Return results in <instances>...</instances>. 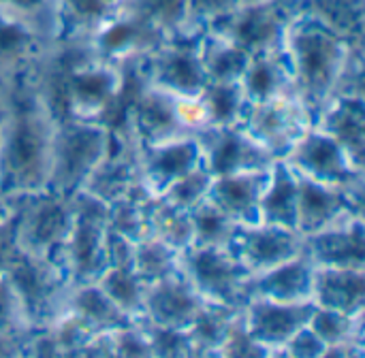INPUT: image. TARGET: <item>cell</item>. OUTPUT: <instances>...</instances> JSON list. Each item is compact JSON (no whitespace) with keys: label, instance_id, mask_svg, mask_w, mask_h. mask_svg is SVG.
<instances>
[{"label":"cell","instance_id":"cell-1","mask_svg":"<svg viewBox=\"0 0 365 358\" xmlns=\"http://www.w3.org/2000/svg\"><path fill=\"white\" fill-rule=\"evenodd\" d=\"M56 120L32 70L4 77L0 132V194L19 201L45 192L51 177Z\"/></svg>","mask_w":365,"mask_h":358},{"label":"cell","instance_id":"cell-2","mask_svg":"<svg viewBox=\"0 0 365 358\" xmlns=\"http://www.w3.org/2000/svg\"><path fill=\"white\" fill-rule=\"evenodd\" d=\"M280 53L293 92L317 115L334 96H364V45H353L319 23L295 13Z\"/></svg>","mask_w":365,"mask_h":358},{"label":"cell","instance_id":"cell-3","mask_svg":"<svg viewBox=\"0 0 365 358\" xmlns=\"http://www.w3.org/2000/svg\"><path fill=\"white\" fill-rule=\"evenodd\" d=\"M314 115L293 92L284 90L263 100H246L237 126L274 160H282L312 128Z\"/></svg>","mask_w":365,"mask_h":358},{"label":"cell","instance_id":"cell-4","mask_svg":"<svg viewBox=\"0 0 365 358\" xmlns=\"http://www.w3.org/2000/svg\"><path fill=\"white\" fill-rule=\"evenodd\" d=\"M111 130L103 124L68 120L56 124L49 188L58 194H75L105 156Z\"/></svg>","mask_w":365,"mask_h":358},{"label":"cell","instance_id":"cell-5","mask_svg":"<svg viewBox=\"0 0 365 358\" xmlns=\"http://www.w3.org/2000/svg\"><path fill=\"white\" fill-rule=\"evenodd\" d=\"M180 267L205 303L233 310H242L248 303V282L252 275L235 260L227 246H190L182 252Z\"/></svg>","mask_w":365,"mask_h":358},{"label":"cell","instance_id":"cell-6","mask_svg":"<svg viewBox=\"0 0 365 358\" xmlns=\"http://www.w3.org/2000/svg\"><path fill=\"white\" fill-rule=\"evenodd\" d=\"M201 32L182 30L133 64L141 79L173 96H197L207 88L199 49Z\"/></svg>","mask_w":365,"mask_h":358},{"label":"cell","instance_id":"cell-7","mask_svg":"<svg viewBox=\"0 0 365 358\" xmlns=\"http://www.w3.org/2000/svg\"><path fill=\"white\" fill-rule=\"evenodd\" d=\"M293 15L291 0H248L214 21L207 32L231 41L252 56L278 49Z\"/></svg>","mask_w":365,"mask_h":358},{"label":"cell","instance_id":"cell-8","mask_svg":"<svg viewBox=\"0 0 365 358\" xmlns=\"http://www.w3.org/2000/svg\"><path fill=\"white\" fill-rule=\"evenodd\" d=\"M282 160L297 175L312 181L344 190H364V167H359L334 137L314 124Z\"/></svg>","mask_w":365,"mask_h":358},{"label":"cell","instance_id":"cell-9","mask_svg":"<svg viewBox=\"0 0 365 358\" xmlns=\"http://www.w3.org/2000/svg\"><path fill=\"white\" fill-rule=\"evenodd\" d=\"M227 250L252 275H261L304 252V237L291 228L250 222L235 224Z\"/></svg>","mask_w":365,"mask_h":358},{"label":"cell","instance_id":"cell-10","mask_svg":"<svg viewBox=\"0 0 365 358\" xmlns=\"http://www.w3.org/2000/svg\"><path fill=\"white\" fill-rule=\"evenodd\" d=\"M297 175V173H295ZM364 216V190H344L297 175L295 231L302 237Z\"/></svg>","mask_w":365,"mask_h":358},{"label":"cell","instance_id":"cell-11","mask_svg":"<svg viewBox=\"0 0 365 358\" xmlns=\"http://www.w3.org/2000/svg\"><path fill=\"white\" fill-rule=\"evenodd\" d=\"M314 303H276L265 299H250L242 310L244 331L267 350L280 354L282 348L310 322Z\"/></svg>","mask_w":365,"mask_h":358},{"label":"cell","instance_id":"cell-12","mask_svg":"<svg viewBox=\"0 0 365 358\" xmlns=\"http://www.w3.org/2000/svg\"><path fill=\"white\" fill-rule=\"evenodd\" d=\"M203 299L195 293L182 269L169 278L143 286L141 314L137 322L186 331L203 307Z\"/></svg>","mask_w":365,"mask_h":358},{"label":"cell","instance_id":"cell-13","mask_svg":"<svg viewBox=\"0 0 365 358\" xmlns=\"http://www.w3.org/2000/svg\"><path fill=\"white\" fill-rule=\"evenodd\" d=\"M197 139L203 154V167L214 177L237 171L265 169L276 162L265 149L248 139L237 124L212 126L197 135Z\"/></svg>","mask_w":365,"mask_h":358},{"label":"cell","instance_id":"cell-14","mask_svg":"<svg viewBox=\"0 0 365 358\" xmlns=\"http://www.w3.org/2000/svg\"><path fill=\"white\" fill-rule=\"evenodd\" d=\"M139 149V181L152 196L160 199L163 192L182 175L203 164V154L197 137H182L154 147Z\"/></svg>","mask_w":365,"mask_h":358},{"label":"cell","instance_id":"cell-15","mask_svg":"<svg viewBox=\"0 0 365 358\" xmlns=\"http://www.w3.org/2000/svg\"><path fill=\"white\" fill-rule=\"evenodd\" d=\"M304 254L314 267L364 269V216L304 237Z\"/></svg>","mask_w":365,"mask_h":358},{"label":"cell","instance_id":"cell-16","mask_svg":"<svg viewBox=\"0 0 365 358\" xmlns=\"http://www.w3.org/2000/svg\"><path fill=\"white\" fill-rule=\"evenodd\" d=\"M274 167V164H272ZM272 167L237 171L212 177L207 199L235 224H250L259 218V203L269 181Z\"/></svg>","mask_w":365,"mask_h":358},{"label":"cell","instance_id":"cell-17","mask_svg":"<svg viewBox=\"0 0 365 358\" xmlns=\"http://www.w3.org/2000/svg\"><path fill=\"white\" fill-rule=\"evenodd\" d=\"M314 265L302 252L299 256L257 275L248 282V301L265 299L276 303H306L312 301Z\"/></svg>","mask_w":365,"mask_h":358},{"label":"cell","instance_id":"cell-18","mask_svg":"<svg viewBox=\"0 0 365 358\" xmlns=\"http://www.w3.org/2000/svg\"><path fill=\"white\" fill-rule=\"evenodd\" d=\"M364 269L314 267L312 303L323 310L359 316L364 314Z\"/></svg>","mask_w":365,"mask_h":358},{"label":"cell","instance_id":"cell-19","mask_svg":"<svg viewBox=\"0 0 365 358\" xmlns=\"http://www.w3.org/2000/svg\"><path fill=\"white\" fill-rule=\"evenodd\" d=\"M364 96H334L314 115V126L334 137L359 167H364Z\"/></svg>","mask_w":365,"mask_h":358},{"label":"cell","instance_id":"cell-20","mask_svg":"<svg viewBox=\"0 0 365 358\" xmlns=\"http://www.w3.org/2000/svg\"><path fill=\"white\" fill-rule=\"evenodd\" d=\"M365 0H291L295 13L308 15L353 45H364Z\"/></svg>","mask_w":365,"mask_h":358},{"label":"cell","instance_id":"cell-21","mask_svg":"<svg viewBox=\"0 0 365 358\" xmlns=\"http://www.w3.org/2000/svg\"><path fill=\"white\" fill-rule=\"evenodd\" d=\"M295 209H297V175L284 160H276L259 203L257 222L295 231Z\"/></svg>","mask_w":365,"mask_h":358},{"label":"cell","instance_id":"cell-22","mask_svg":"<svg viewBox=\"0 0 365 358\" xmlns=\"http://www.w3.org/2000/svg\"><path fill=\"white\" fill-rule=\"evenodd\" d=\"M124 0H56L58 38L88 41L122 6Z\"/></svg>","mask_w":365,"mask_h":358},{"label":"cell","instance_id":"cell-23","mask_svg":"<svg viewBox=\"0 0 365 358\" xmlns=\"http://www.w3.org/2000/svg\"><path fill=\"white\" fill-rule=\"evenodd\" d=\"M203 70L207 75V83H240L244 70L250 62V53L233 45L231 41L214 34L201 32L199 41Z\"/></svg>","mask_w":365,"mask_h":358},{"label":"cell","instance_id":"cell-24","mask_svg":"<svg viewBox=\"0 0 365 358\" xmlns=\"http://www.w3.org/2000/svg\"><path fill=\"white\" fill-rule=\"evenodd\" d=\"M148 237H154L173 250L184 252L195 241L190 211L163 199H152L148 205Z\"/></svg>","mask_w":365,"mask_h":358},{"label":"cell","instance_id":"cell-25","mask_svg":"<svg viewBox=\"0 0 365 358\" xmlns=\"http://www.w3.org/2000/svg\"><path fill=\"white\" fill-rule=\"evenodd\" d=\"M180 258H182V252L173 250L171 246L154 237H145L139 243H135L133 271L145 286V284H152V282H158L163 278L178 273L182 269Z\"/></svg>","mask_w":365,"mask_h":358},{"label":"cell","instance_id":"cell-26","mask_svg":"<svg viewBox=\"0 0 365 358\" xmlns=\"http://www.w3.org/2000/svg\"><path fill=\"white\" fill-rule=\"evenodd\" d=\"M101 290L133 320L139 318L141 314V297H143V284L135 275L133 267L122 265V267H109L101 280L96 282Z\"/></svg>","mask_w":365,"mask_h":358},{"label":"cell","instance_id":"cell-27","mask_svg":"<svg viewBox=\"0 0 365 358\" xmlns=\"http://www.w3.org/2000/svg\"><path fill=\"white\" fill-rule=\"evenodd\" d=\"M190 218L195 231L192 246H227L235 228V222L207 196L190 209Z\"/></svg>","mask_w":365,"mask_h":358},{"label":"cell","instance_id":"cell-28","mask_svg":"<svg viewBox=\"0 0 365 358\" xmlns=\"http://www.w3.org/2000/svg\"><path fill=\"white\" fill-rule=\"evenodd\" d=\"M124 6L169 36L186 30L188 0H124Z\"/></svg>","mask_w":365,"mask_h":358},{"label":"cell","instance_id":"cell-29","mask_svg":"<svg viewBox=\"0 0 365 358\" xmlns=\"http://www.w3.org/2000/svg\"><path fill=\"white\" fill-rule=\"evenodd\" d=\"M0 13L19 19L47 38H58L56 0H0Z\"/></svg>","mask_w":365,"mask_h":358},{"label":"cell","instance_id":"cell-30","mask_svg":"<svg viewBox=\"0 0 365 358\" xmlns=\"http://www.w3.org/2000/svg\"><path fill=\"white\" fill-rule=\"evenodd\" d=\"M212 173L201 164L197 169H192L190 173L182 175L180 179H175L165 192H163V201L182 207V209H192L199 201H203L207 196V190L212 186Z\"/></svg>","mask_w":365,"mask_h":358},{"label":"cell","instance_id":"cell-31","mask_svg":"<svg viewBox=\"0 0 365 358\" xmlns=\"http://www.w3.org/2000/svg\"><path fill=\"white\" fill-rule=\"evenodd\" d=\"M242 0H188L186 9V30L203 32L214 21L231 13Z\"/></svg>","mask_w":365,"mask_h":358},{"label":"cell","instance_id":"cell-32","mask_svg":"<svg viewBox=\"0 0 365 358\" xmlns=\"http://www.w3.org/2000/svg\"><path fill=\"white\" fill-rule=\"evenodd\" d=\"M15 207H17V201L6 199L4 194H0V224H4L15 214Z\"/></svg>","mask_w":365,"mask_h":358},{"label":"cell","instance_id":"cell-33","mask_svg":"<svg viewBox=\"0 0 365 358\" xmlns=\"http://www.w3.org/2000/svg\"><path fill=\"white\" fill-rule=\"evenodd\" d=\"M2 111H4V79L0 77V132H2Z\"/></svg>","mask_w":365,"mask_h":358},{"label":"cell","instance_id":"cell-34","mask_svg":"<svg viewBox=\"0 0 365 358\" xmlns=\"http://www.w3.org/2000/svg\"><path fill=\"white\" fill-rule=\"evenodd\" d=\"M242 2H248V0H242Z\"/></svg>","mask_w":365,"mask_h":358}]
</instances>
